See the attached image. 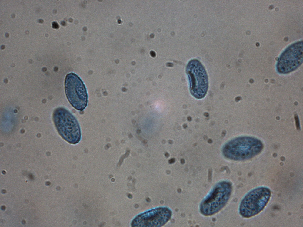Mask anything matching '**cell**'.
Returning <instances> with one entry per match:
<instances>
[{"instance_id": "6da1fadb", "label": "cell", "mask_w": 303, "mask_h": 227, "mask_svg": "<svg viewBox=\"0 0 303 227\" xmlns=\"http://www.w3.org/2000/svg\"><path fill=\"white\" fill-rule=\"evenodd\" d=\"M52 118L58 132L64 140L72 144L79 142L82 136L80 125L70 111L63 107H58L54 110Z\"/></svg>"}, {"instance_id": "7a4b0ae2", "label": "cell", "mask_w": 303, "mask_h": 227, "mask_svg": "<svg viewBox=\"0 0 303 227\" xmlns=\"http://www.w3.org/2000/svg\"><path fill=\"white\" fill-rule=\"evenodd\" d=\"M231 183L222 181L215 184L201 202L199 210L203 215H212L220 211L226 205L232 192Z\"/></svg>"}, {"instance_id": "3957f363", "label": "cell", "mask_w": 303, "mask_h": 227, "mask_svg": "<svg viewBox=\"0 0 303 227\" xmlns=\"http://www.w3.org/2000/svg\"><path fill=\"white\" fill-rule=\"evenodd\" d=\"M271 195V190L267 187H259L252 190L242 199L239 207V214L245 218L258 214L268 204Z\"/></svg>"}, {"instance_id": "277c9868", "label": "cell", "mask_w": 303, "mask_h": 227, "mask_svg": "<svg viewBox=\"0 0 303 227\" xmlns=\"http://www.w3.org/2000/svg\"><path fill=\"white\" fill-rule=\"evenodd\" d=\"M64 85L66 96L71 105L78 110H84L87 105L88 95L82 80L75 73H70L65 77Z\"/></svg>"}, {"instance_id": "5b68a950", "label": "cell", "mask_w": 303, "mask_h": 227, "mask_svg": "<svg viewBox=\"0 0 303 227\" xmlns=\"http://www.w3.org/2000/svg\"><path fill=\"white\" fill-rule=\"evenodd\" d=\"M229 144L227 146L231 148L226 149L231 150V152L227 156L236 160L251 159L260 153L263 148V144L260 140L250 137L236 138Z\"/></svg>"}, {"instance_id": "8992f818", "label": "cell", "mask_w": 303, "mask_h": 227, "mask_svg": "<svg viewBox=\"0 0 303 227\" xmlns=\"http://www.w3.org/2000/svg\"><path fill=\"white\" fill-rule=\"evenodd\" d=\"M191 94L197 99L204 98L207 94L208 85L206 70L201 63L197 59L190 60L186 67Z\"/></svg>"}, {"instance_id": "52a82bcc", "label": "cell", "mask_w": 303, "mask_h": 227, "mask_svg": "<svg viewBox=\"0 0 303 227\" xmlns=\"http://www.w3.org/2000/svg\"><path fill=\"white\" fill-rule=\"evenodd\" d=\"M303 61V41H301L289 46L281 55L276 68L281 74L289 73L297 68Z\"/></svg>"}, {"instance_id": "ba28073f", "label": "cell", "mask_w": 303, "mask_h": 227, "mask_svg": "<svg viewBox=\"0 0 303 227\" xmlns=\"http://www.w3.org/2000/svg\"><path fill=\"white\" fill-rule=\"evenodd\" d=\"M171 210L166 207L152 209L136 216L132 220V227H161L170 219Z\"/></svg>"}, {"instance_id": "9c48e42d", "label": "cell", "mask_w": 303, "mask_h": 227, "mask_svg": "<svg viewBox=\"0 0 303 227\" xmlns=\"http://www.w3.org/2000/svg\"><path fill=\"white\" fill-rule=\"evenodd\" d=\"M52 25L53 27L54 28H57L58 27V25L57 24V23H56L55 22H53L52 24Z\"/></svg>"}, {"instance_id": "30bf717a", "label": "cell", "mask_w": 303, "mask_h": 227, "mask_svg": "<svg viewBox=\"0 0 303 227\" xmlns=\"http://www.w3.org/2000/svg\"><path fill=\"white\" fill-rule=\"evenodd\" d=\"M208 142L209 143H212V140H211V139H209V140H208Z\"/></svg>"}, {"instance_id": "8fae6325", "label": "cell", "mask_w": 303, "mask_h": 227, "mask_svg": "<svg viewBox=\"0 0 303 227\" xmlns=\"http://www.w3.org/2000/svg\"><path fill=\"white\" fill-rule=\"evenodd\" d=\"M187 127V125L186 124H184V126H183V127L184 128H186Z\"/></svg>"}]
</instances>
